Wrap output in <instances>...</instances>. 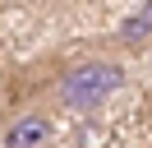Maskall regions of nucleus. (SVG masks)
Instances as JSON below:
<instances>
[{
  "mask_svg": "<svg viewBox=\"0 0 152 148\" xmlns=\"http://www.w3.org/2000/svg\"><path fill=\"white\" fill-rule=\"evenodd\" d=\"M129 74H124L120 60L111 56H83V60L65 65V70L51 79V102L60 111H74V116H92V111L111 107L124 92Z\"/></svg>",
  "mask_w": 152,
  "mask_h": 148,
  "instance_id": "obj_1",
  "label": "nucleus"
},
{
  "mask_svg": "<svg viewBox=\"0 0 152 148\" xmlns=\"http://www.w3.org/2000/svg\"><path fill=\"white\" fill-rule=\"evenodd\" d=\"M56 139V116L51 111H19L0 130V148H51Z\"/></svg>",
  "mask_w": 152,
  "mask_h": 148,
  "instance_id": "obj_2",
  "label": "nucleus"
},
{
  "mask_svg": "<svg viewBox=\"0 0 152 148\" xmlns=\"http://www.w3.org/2000/svg\"><path fill=\"white\" fill-rule=\"evenodd\" d=\"M148 37H152V0H148V5H138L120 28H115V42H120V46H143Z\"/></svg>",
  "mask_w": 152,
  "mask_h": 148,
  "instance_id": "obj_3",
  "label": "nucleus"
}]
</instances>
